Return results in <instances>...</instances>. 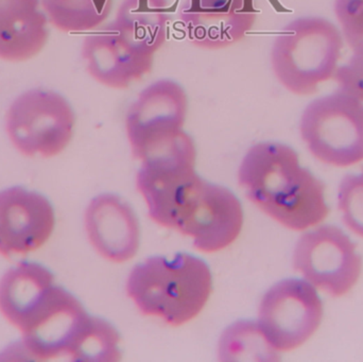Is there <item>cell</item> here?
<instances>
[{
	"instance_id": "cell-1",
	"label": "cell",
	"mask_w": 363,
	"mask_h": 362,
	"mask_svg": "<svg viewBox=\"0 0 363 362\" xmlns=\"http://www.w3.org/2000/svg\"><path fill=\"white\" fill-rule=\"evenodd\" d=\"M238 182L249 200L287 229L305 231L330 214L323 183L301 166L287 145L252 146L239 167Z\"/></svg>"
},
{
	"instance_id": "cell-2",
	"label": "cell",
	"mask_w": 363,
	"mask_h": 362,
	"mask_svg": "<svg viewBox=\"0 0 363 362\" xmlns=\"http://www.w3.org/2000/svg\"><path fill=\"white\" fill-rule=\"evenodd\" d=\"M127 290L143 314L180 327L202 312L213 278L205 261L192 255L155 256L132 270Z\"/></svg>"
},
{
	"instance_id": "cell-3",
	"label": "cell",
	"mask_w": 363,
	"mask_h": 362,
	"mask_svg": "<svg viewBox=\"0 0 363 362\" xmlns=\"http://www.w3.org/2000/svg\"><path fill=\"white\" fill-rule=\"evenodd\" d=\"M338 28L321 17H302L279 32L271 48L273 74L281 86L296 96L317 93L334 78L342 52Z\"/></svg>"
},
{
	"instance_id": "cell-4",
	"label": "cell",
	"mask_w": 363,
	"mask_h": 362,
	"mask_svg": "<svg viewBox=\"0 0 363 362\" xmlns=\"http://www.w3.org/2000/svg\"><path fill=\"white\" fill-rule=\"evenodd\" d=\"M76 113L61 94L34 89L21 94L6 112V129L13 146L28 157L51 159L72 142Z\"/></svg>"
},
{
	"instance_id": "cell-5",
	"label": "cell",
	"mask_w": 363,
	"mask_h": 362,
	"mask_svg": "<svg viewBox=\"0 0 363 362\" xmlns=\"http://www.w3.org/2000/svg\"><path fill=\"white\" fill-rule=\"evenodd\" d=\"M300 131L311 154L326 165L350 167L363 161V106L339 89L306 106Z\"/></svg>"
},
{
	"instance_id": "cell-6",
	"label": "cell",
	"mask_w": 363,
	"mask_h": 362,
	"mask_svg": "<svg viewBox=\"0 0 363 362\" xmlns=\"http://www.w3.org/2000/svg\"><path fill=\"white\" fill-rule=\"evenodd\" d=\"M323 314L315 287L290 278L277 283L264 295L257 324L273 350L290 352L315 335Z\"/></svg>"
},
{
	"instance_id": "cell-7",
	"label": "cell",
	"mask_w": 363,
	"mask_h": 362,
	"mask_svg": "<svg viewBox=\"0 0 363 362\" xmlns=\"http://www.w3.org/2000/svg\"><path fill=\"white\" fill-rule=\"evenodd\" d=\"M93 318L74 295L55 285L21 332V349L30 361H72Z\"/></svg>"
},
{
	"instance_id": "cell-8",
	"label": "cell",
	"mask_w": 363,
	"mask_h": 362,
	"mask_svg": "<svg viewBox=\"0 0 363 362\" xmlns=\"http://www.w3.org/2000/svg\"><path fill=\"white\" fill-rule=\"evenodd\" d=\"M294 266L311 285L340 298L357 284L363 264L356 244L342 230L323 225L300 238L294 249Z\"/></svg>"
},
{
	"instance_id": "cell-9",
	"label": "cell",
	"mask_w": 363,
	"mask_h": 362,
	"mask_svg": "<svg viewBox=\"0 0 363 362\" xmlns=\"http://www.w3.org/2000/svg\"><path fill=\"white\" fill-rule=\"evenodd\" d=\"M188 196L174 217L172 229L191 237L196 249L218 252L238 238L243 210L233 191L202 179Z\"/></svg>"
},
{
	"instance_id": "cell-10",
	"label": "cell",
	"mask_w": 363,
	"mask_h": 362,
	"mask_svg": "<svg viewBox=\"0 0 363 362\" xmlns=\"http://www.w3.org/2000/svg\"><path fill=\"white\" fill-rule=\"evenodd\" d=\"M55 227V212L42 193L23 187L0 191V254L27 255L42 248Z\"/></svg>"
},
{
	"instance_id": "cell-11",
	"label": "cell",
	"mask_w": 363,
	"mask_h": 362,
	"mask_svg": "<svg viewBox=\"0 0 363 362\" xmlns=\"http://www.w3.org/2000/svg\"><path fill=\"white\" fill-rule=\"evenodd\" d=\"M188 108L187 93L177 81L161 79L145 87L125 117L134 157L151 142L183 129Z\"/></svg>"
},
{
	"instance_id": "cell-12",
	"label": "cell",
	"mask_w": 363,
	"mask_h": 362,
	"mask_svg": "<svg viewBox=\"0 0 363 362\" xmlns=\"http://www.w3.org/2000/svg\"><path fill=\"white\" fill-rule=\"evenodd\" d=\"M253 0H185L180 19L188 40L205 50L234 46L253 29Z\"/></svg>"
},
{
	"instance_id": "cell-13",
	"label": "cell",
	"mask_w": 363,
	"mask_h": 362,
	"mask_svg": "<svg viewBox=\"0 0 363 362\" xmlns=\"http://www.w3.org/2000/svg\"><path fill=\"white\" fill-rule=\"evenodd\" d=\"M82 59L89 76L104 86L127 89L152 72L155 55L130 44L112 25L83 40Z\"/></svg>"
},
{
	"instance_id": "cell-14",
	"label": "cell",
	"mask_w": 363,
	"mask_h": 362,
	"mask_svg": "<svg viewBox=\"0 0 363 362\" xmlns=\"http://www.w3.org/2000/svg\"><path fill=\"white\" fill-rule=\"evenodd\" d=\"M84 225L89 242L104 259L125 263L138 253L140 223L133 208L118 196L104 193L91 200Z\"/></svg>"
},
{
	"instance_id": "cell-15",
	"label": "cell",
	"mask_w": 363,
	"mask_h": 362,
	"mask_svg": "<svg viewBox=\"0 0 363 362\" xmlns=\"http://www.w3.org/2000/svg\"><path fill=\"white\" fill-rule=\"evenodd\" d=\"M48 21L40 0H0V60L23 63L40 55Z\"/></svg>"
},
{
	"instance_id": "cell-16",
	"label": "cell",
	"mask_w": 363,
	"mask_h": 362,
	"mask_svg": "<svg viewBox=\"0 0 363 362\" xmlns=\"http://www.w3.org/2000/svg\"><path fill=\"white\" fill-rule=\"evenodd\" d=\"M55 286V276L38 263H21L0 281V312L19 332Z\"/></svg>"
},
{
	"instance_id": "cell-17",
	"label": "cell",
	"mask_w": 363,
	"mask_h": 362,
	"mask_svg": "<svg viewBox=\"0 0 363 362\" xmlns=\"http://www.w3.org/2000/svg\"><path fill=\"white\" fill-rule=\"evenodd\" d=\"M169 21L167 0H123L111 25L130 44L155 55L167 40Z\"/></svg>"
},
{
	"instance_id": "cell-18",
	"label": "cell",
	"mask_w": 363,
	"mask_h": 362,
	"mask_svg": "<svg viewBox=\"0 0 363 362\" xmlns=\"http://www.w3.org/2000/svg\"><path fill=\"white\" fill-rule=\"evenodd\" d=\"M114 0H40L48 21L62 32L91 31L110 16Z\"/></svg>"
},
{
	"instance_id": "cell-19",
	"label": "cell",
	"mask_w": 363,
	"mask_h": 362,
	"mask_svg": "<svg viewBox=\"0 0 363 362\" xmlns=\"http://www.w3.org/2000/svg\"><path fill=\"white\" fill-rule=\"evenodd\" d=\"M219 356L224 361H277L279 355L267 342L258 324L242 321L224 332Z\"/></svg>"
},
{
	"instance_id": "cell-20",
	"label": "cell",
	"mask_w": 363,
	"mask_h": 362,
	"mask_svg": "<svg viewBox=\"0 0 363 362\" xmlns=\"http://www.w3.org/2000/svg\"><path fill=\"white\" fill-rule=\"evenodd\" d=\"M121 335L113 325L94 317L91 327L74 354V361H119Z\"/></svg>"
},
{
	"instance_id": "cell-21",
	"label": "cell",
	"mask_w": 363,
	"mask_h": 362,
	"mask_svg": "<svg viewBox=\"0 0 363 362\" xmlns=\"http://www.w3.org/2000/svg\"><path fill=\"white\" fill-rule=\"evenodd\" d=\"M338 205L345 225L363 238V169L358 174H347L341 181Z\"/></svg>"
},
{
	"instance_id": "cell-22",
	"label": "cell",
	"mask_w": 363,
	"mask_h": 362,
	"mask_svg": "<svg viewBox=\"0 0 363 362\" xmlns=\"http://www.w3.org/2000/svg\"><path fill=\"white\" fill-rule=\"evenodd\" d=\"M335 13L354 55L363 59V0H336Z\"/></svg>"
},
{
	"instance_id": "cell-23",
	"label": "cell",
	"mask_w": 363,
	"mask_h": 362,
	"mask_svg": "<svg viewBox=\"0 0 363 362\" xmlns=\"http://www.w3.org/2000/svg\"><path fill=\"white\" fill-rule=\"evenodd\" d=\"M339 91L347 94L363 106V59L354 55L349 63L337 68L334 76Z\"/></svg>"
}]
</instances>
